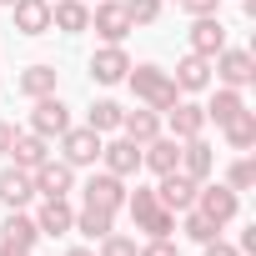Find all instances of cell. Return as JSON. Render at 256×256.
Masks as SVG:
<instances>
[{
    "mask_svg": "<svg viewBox=\"0 0 256 256\" xmlns=\"http://www.w3.org/2000/svg\"><path fill=\"white\" fill-rule=\"evenodd\" d=\"M126 86H131V96H136L141 106H151V110H161V116L181 100L171 70H161V66H131V70H126Z\"/></svg>",
    "mask_w": 256,
    "mask_h": 256,
    "instance_id": "cell-1",
    "label": "cell"
},
{
    "mask_svg": "<svg viewBox=\"0 0 256 256\" xmlns=\"http://www.w3.org/2000/svg\"><path fill=\"white\" fill-rule=\"evenodd\" d=\"M126 211H131L136 231H146V236H171V231H176V211L161 206L156 186H136L131 196H126Z\"/></svg>",
    "mask_w": 256,
    "mask_h": 256,
    "instance_id": "cell-2",
    "label": "cell"
},
{
    "mask_svg": "<svg viewBox=\"0 0 256 256\" xmlns=\"http://www.w3.org/2000/svg\"><path fill=\"white\" fill-rule=\"evenodd\" d=\"M56 141H60V161H66L70 171H86V166L100 161V141H106V136H96L90 126H66Z\"/></svg>",
    "mask_w": 256,
    "mask_h": 256,
    "instance_id": "cell-3",
    "label": "cell"
},
{
    "mask_svg": "<svg viewBox=\"0 0 256 256\" xmlns=\"http://www.w3.org/2000/svg\"><path fill=\"white\" fill-rule=\"evenodd\" d=\"M196 211L211 216L216 226H231L236 211H241V196H236L226 181H201V186H196Z\"/></svg>",
    "mask_w": 256,
    "mask_h": 256,
    "instance_id": "cell-4",
    "label": "cell"
},
{
    "mask_svg": "<svg viewBox=\"0 0 256 256\" xmlns=\"http://www.w3.org/2000/svg\"><path fill=\"white\" fill-rule=\"evenodd\" d=\"M211 70H216V80L231 86V90H246V86L256 80V60H251V50H236V46L216 50V56H211Z\"/></svg>",
    "mask_w": 256,
    "mask_h": 256,
    "instance_id": "cell-5",
    "label": "cell"
},
{
    "mask_svg": "<svg viewBox=\"0 0 256 256\" xmlns=\"http://www.w3.org/2000/svg\"><path fill=\"white\" fill-rule=\"evenodd\" d=\"M90 30H96L106 46H120V40L131 36L136 26H131V16H126V6H120V0H100V6L90 10Z\"/></svg>",
    "mask_w": 256,
    "mask_h": 256,
    "instance_id": "cell-6",
    "label": "cell"
},
{
    "mask_svg": "<svg viewBox=\"0 0 256 256\" xmlns=\"http://www.w3.org/2000/svg\"><path fill=\"white\" fill-rule=\"evenodd\" d=\"M100 166H106L110 176H120V181L136 176V171H141V146H136L131 136L116 131V141H100Z\"/></svg>",
    "mask_w": 256,
    "mask_h": 256,
    "instance_id": "cell-7",
    "label": "cell"
},
{
    "mask_svg": "<svg viewBox=\"0 0 256 256\" xmlns=\"http://www.w3.org/2000/svg\"><path fill=\"white\" fill-rule=\"evenodd\" d=\"M66 126H70V106H66L60 96H40V100L30 106V131H36V136L56 141Z\"/></svg>",
    "mask_w": 256,
    "mask_h": 256,
    "instance_id": "cell-8",
    "label": "cell"
},
{
    "mask_svg": "<svg viewBox=\"0 0 256 256\" xmlns=\"http://www.w3.org/2000/svg\"><path fill=\"white\" fill-rule=\"evenodd\" d=\"M80 196H86V206H100V211H120L126 206V181L120 176H110V171H96L86 186H80Z\"/></svg>",
    "mask_w": 256,
    "mask_h": 256,
    "instance_id": "cell-9",
    "label": "cell"
},
{
    "mask_svg": "<svg viewBox=\"0 0 256 256\" xmlns=\"http://www.w3.org/2000/svg\"><path fill=\"white\" fill-rule=\"evenodd\" d=\"M161 126H166V136L191 141V136H206V110H201L196 100H176V106L161 116Z\"/></svg>",
    "mask_w": 256,
    "mask_h": 256,
    "instance_id": "cell-10",
    "label": "cell"
},
{
    "mask_svg": "<svg viewBox=\"0 0 256 256\" xmlns=\"http://www.w3.org/2000/svg\"><path fill=\"white\" fill-rule=\"evenodd\" d=\"M196 186H201V181H191L186 171H166V176H156V196H161V206H171L176 216L196 206Z\"/></svg>",
    "mask_w": 256,
    "mask_h": 256,
    "instance_id": "cell-11",
    "label": "cell"
},
{
    "mask_svg": "<svg viewBox=\"0 0 256 256\" xmlns=\"http://www.w3.org/2000/svg\"><path fill=\"white\" fill-rule=\"evenodd\" d=\"M126 70H131V56H126V46H100L90 56V80L96 86H120Z\"/></svg>",
    "mask_w": 256,
    "mask_h": 256,
    "instance_id": "cell-12",
    "label": "cell"
},
{
    "mask_svg": "<svg viewBox=\"0 0 256 256\" xmlns=\"http://www.w3.org/2000/svg\"><path fill=\"white\" fill-rule=\"evenodd\" d=\"M186 40H191V50L206 56V60H211L216 50H226V26H221V16H191Z\"/></svg>",
    "mask_w": 256,
    "mask_h": 256,
    "instance_id": "cell-13",
    "label": "cell"
},
{
    "mask_svg": "<svg viewBox=\"0 0 256 256\" xmlns=\"http://www.w3.org/2000/svg\"><path fill=\"white\" fill-rule=\"evenodd\" d=\"M181 166V141L176 136H156V141H146L141 146V171H151V176H166V171H176Z\"/></svg>",
    "mask_w": 256,
    "mask_h": 256,
    "instance_id": "cell-14",
    "label": "cell"
},
{
    "mask_svg": "<svg viewBox=\"0 0 256 256\" xmlns=\"http://www.w3.org/2000/svg\"><path fill=\"white\" fill-rule=\"evenodd\" d=\"M36 226H40V236H66V231L76 226V206H70V196H40Z\"/></svg>",
    "mask_w": 256,
    "mask_h": 256,
    "instance_id": "cell-15",
    "label": "cell"
},
{
    "mask_svg": "<svg viewBox=\"0 0 256 256\" xmlns=\"http://www.w3.org/2000/svg\"><path fill=\"white\" fill-rule=\"evenodd\" d=\"M30 181H36V196H70L76 191V171L66 166V161H46V166H36L30 171Z\"/></svg>",
    "mask_w": 256,
    "mask_h": 256,
    "instance_id": "cell-16",
    "label": "cell"
},
{
    "mask_svg": "<svg viewBox=\"0 0 256 256\" xmlns=\"http://www.w3.org/2000/svg\"><path fill=\"white\" fill-rule=\"evenodd\" d=\"M30 196H36L30 171H20V166H6V171H0V206H6V211H26Z\"/></svg>",
    "mask_w": 256,
    "mask_h": 256,
    "instance_id": "cell-17",
    "label": "cell"
},
{
    "mask_svg": "<svg viewBox=\"0 0 256 256\" xmlns=\"http://www.w3.org/2000/svg\"><path fill=\"white\" fill-rule=\"evenodd\" d=\"M56 80H60V70H56L50 60H36V66H26V70L16 76V90H20L26 100H40V96H56Z\"/></svg>",
    "mask_w": 256,
    "mask_h": 256,
    "instance_id": "cell-18",
    "label": "cell"
},
{
    "mask_svg": "<svg viewBox=\"0 0 256 256\" xmlns=\"http://www.w3.org/2000/svg\"><path fill=\"white\" fill-rule=\"evenodd\" d=\"M176 171H186L191 181H211V171H216V151L201 141V136H191V141H181V166Z\"/></svg>",
    "mask_w": 256,
    "mask_h": 256,
    "instance_id": "cell-19",
    "label": "cell"
},
{
    "mask_svg": "<svg viewBox=\"0 0 256 256\" xmlns=\"http://www.w3.org/2000/svg\"><path fill=\"white\" fill-rule=\"evenodd\" d=\"M50 30H60V36L90 30V6H80V0H50Z\"/></svg>",
    "mask_w": 256,
    "mask_h": 256,
    "instance_id": "cell-20",
    "label": "cell"
},
{
    "mask_svg": "<svg viewBox=\"0 0 256 256\" xmlns=\"http://www.w3.org/2000/svg\"><path fill=\"white\" fill-rule=\"evenodd\" d=\"M161 131H166V126H161V110H151V106H141V110H126V116H120V136H131L136 146L156 141Z\"/></svg>",
    "mask_w": 256,
    "mask_h": 256,
    "instance_id": "cell-21",
    "label": "cell"
},
{
    "mask_svg": "<svg viewBox=\"0 0 256 256\" xmlns=\"http://www.w3.org/2000/svg\"><path fill=\"white\" fill-rule=\"evenodd\" d=\"M171 80H176V90H191V96H196V90H206V86H211V60L191 50V56H181V60H176Z\"/></svg>",
    "mask_w": 256,
    "mask_h": 256,
    "instance_id": "cell-22",
    "label": "cell"
},
{
    "mask_svg": "<svg viewBox=\"0 0 256 256\" xmlns=\"http://www.w3.org/2000/svg\"><path fill=\"white\" fill-rule=\"evenodd\" d=\"M10 156H16V166H20V171H36V166H46V161H50V141H46V136H36V131H16Z\"/></svg>",
    "mask_w": 256,
    "mask_h": 256,
    "instance_id": "cell-23",
    "label": "cell"
},
{
    "mask_svg": "<svg viewBox=\"0 0 256 256\" xmlns=\"http://www.w3.org/2000/svg\"><path fill=\"white\" fill-rule=\"evenodd\" d=\"M10 16H16L20 36H46L50 30V0H16Z\"/></svg>",
    "mask_w": 256,
    "mask_h": 256,
    "instance_id": "cell-24",
    "label": "cell"
},
{
    "mask_svg": "<svg viewBox=\"0 0 256 256\" xmlns=\"http://www.w3.org/2000/svg\"><path fill=\"white\" fill-rule=\"evenodd\" d=\"M0 241H16V246L36 251V241H40V226H36V216H26V211H10L6 221H0Z\"/></svg>",
    "mask_w": 256,
    "mask_h": 256,
    "instance_id": "cell-25",
    "label": "cell"
},
{
    "mask_svg": "<svg viewBox=\"0 0 256 256\" xmlns=\"http://www.w3.org/2000/svg\"><path fill=\"white\" fill-rule=\"evenodd\" d=\"M201 110H206V120L226 126V120H236V116L246 110V96H241V90H231V86H221V90H216V96H211Z\"/></svg>",
    "mask_w": 256,
    "mask_h": 256,
    "instance_id": "cell-26",
    "label": "cell"
},
{
    "mask_svg": "<svg viewBox=\"0 0 256 256\" xmlns=\"http://www.w3.org/2000/svg\"><path fill=\"white\" fill-rule=\"evenodd\" d=\"M70 231H80V236L100 241L106 231H116V211H100V206H80V211H76V226H70Z\"/></svg>",
    "mask_w": 256,
    "mask_h": 256,
    "instance_id": "cell-27",
    "label": "cell"
},
{
    "mask_svg": "<svg viewBox=\"0 0 256 256\" xmlns=\"http://www.w3.org/2000/svg\"><path fill=\"white\" fill-rule=\"evenodd\" d=\"M120 116H126V106H116V100H96L90 110H86V126L96 136H116L120 131Z\"/></svg>",
    "mask_w": 256,
    "mask_h": 256,
    "instance_id": "cell-28",
    "label": "cell"
},
{
    "mask_svg": "<svg viewBox=\"0 0 256 256\" xmlns=\"http://www.w3.org/2000/svg\"><path fill=\"white\" fill-rule=\"evenodd\" d=\"M176 226H181V231H186V241H196V246H206V241H216V236H221V226H216L211 216H201L196 206H191V211H181V216H176Z\"/></svg>",
    "mask_w": 256,
    "mask_h": 256,
    "instance_id": "cell-29",
    "label": "cell"
},
{
    "mask_svg": "<svg viewBox=\"0 0 256 256\" xmlns=\"http://www.w3.org/2000/svg\"><path fill=\"white\" fill-rule=\"evenodd\" d=\"M221 131H226V146H231V151H251V146H256V110H241L236 120L221 126Z\"/></svg>",
    "mask_w": 256,
    "mask_h": 256,
    "instance_id": "cell-30",
    "label": "cell"
},
{
    "mask_svg": "<svg viewBox=\"0 0 256 256\" xmlns=\"http://www.w3.org/2000/svg\"><path fill=\"white\" fill-rule=\"evenodd\" d=\"M226 186H231V191H236V196H241V191H251V186H256V161H251V156H246V151H241V156H236V161H231V166H226Z\"/></svg>",
    "mask_w": 256,
    "mask_h": 256,
    "instance_id": "cell-31",
    "label": "cell"
},
{
    "mask_svg": "<svg viewBox=\"0 0 256 256\" xmlns=\"http://www.w3.org/2000/svg\"><path fill=\"white\" fill-rule=\"evenodd\" d=\"M120 6H126V16H131V26H156L166 0H120Z\"/></svg>",
    "mask_w": 256,
    "mask_h": 256,
    "instance_id": "cell-32",
    "label": "cell"
},
{
    "mask_svg": "<svg viewBox=\"0 0 256 256\" xmlns=\"http://www.w3.org/2000/svg\"><path fill=\"white\" fill-rule=\"evenodd\" d=\"M141 246H136V236H120V231H106L100 236V251L96 256H136Z\"/></svg>",
    "mask_w": 256,
    "mask_h": 256,
    "instance_id": "cell-33",
    "label": "cell"
},
{
    "mask_svg": "<svg viewBox=\"0 0 256 256\" xmlns=\"http://www.w3.org/2000/svg\"><path fill=\"white\" fill-rule=\"evenodd\" d=\"M136 256H181V246H176L171 236H146V246H141Z\"/></svg>",
    "mask_w": 256,
    "mask_h": 256,
    "instance_id": "cell-34",
    "label": "cell"
},
{
    "mask_svg": "<svg viewBox=\"0 0 256 256\" xmlns=\"http://www.w3.org/2000/svg\"><path fill=\"white\" fill-rule=\"evenodd\" d=\"M201 256H241V251H236V241H221V236H216V241L201 246Z\"/></svg>",
    "mask_w": 256,
    "mask_h": 256,
    "instance_id": "cell-35",
    "label": "cell"
},
{
    "mask_svg": "<svg viewBox=\"0 0 256 256\" xmlns=\"http://www.w3.org/2000/svg\"><path fill=\"white\" fill-rule=\"evenodd\" d=\"M181 10H191V16H216L221 0H181Z\"/></svg>",
    "mask_w": 256,
    "mask_h": 256,
    "instance_id": "cell-36",
    "label": "cell"
},
{
    "mask_svg": "<svg viewBox=\"0 0 256 256\" xmlns=\"http://www.w3.org/2000/svg\"><path fill=\"white\" fill-rule=\"evenodd\" d=\"M10 141H16V126L0 120V156H10Z\"/></svg>",
    "mask_w": 256,
    "mask_h": 256,
    "instance_id": "cell-37",
    "label": "cell"
},
{
    "mask_svg": "<svg viewBox=\"0 0 256 256\" xmlns=\"http://www.w3.org/2000/svg\"><path fill=\"white\" fill-rule=\"evenodd\" d=\"M0 256H30L26 246H16V241H0Z\"/></svg>",
    "mask_w": 256,
    "mask_h": 256,
    "instance_id": "cell-38",
    "label": "cell"
},
{
    "mask_svg": "<svg viewBox=\"0 0 256 256\" xmlns=\"http://www.w3.org/2000/svg\"><path fill=\"white\" fill-rule=\"evenodd\" d=\"M66 256H96V251H90V246H70Z\"/></svg>",
    "mask_w": 256,
    "mask_h": 256,
    "instance_id": "cell-39",
    "label": "cell"
},
{
    "mask_svg": "<svg viewBox=\"0 0 256 256\" xmlns=\"http://www.w3.org/2000/svg\"><path fill=\"white\" fill-rule=\"evenodd\" d=\"M0 6H16V0H0Z\"/></svg>",
    "mask_w": 256,
    "mask_h": 256,
    "instance_id": "cell-40",
    "label": "cell"
},
{
    "mask_svg": "<svg viewBox=\"0 0 256 256\" xmlns=\"http://www.w3.org/2000/svg\"><path fill=\"white\" fill-rule=\"evenodd\" d=\"M176 6H181V0H176Z\"/></svg>",
    "mask_w": 256,
    "mask_h": 256,
    "instance_id": "cell-41",
    "label": "cell"
}]
</instances>
